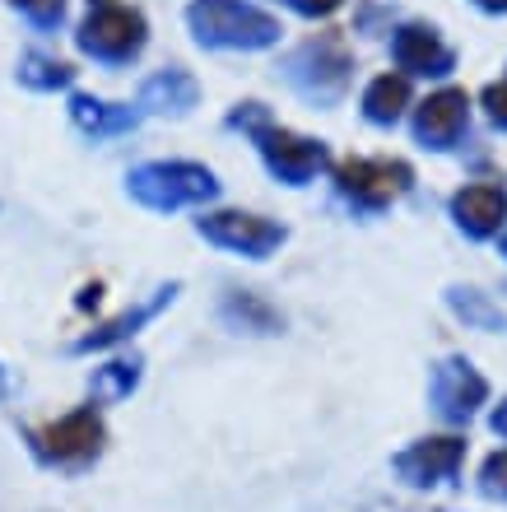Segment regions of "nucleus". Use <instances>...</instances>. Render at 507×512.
<instances>
[{"mask_svg":"<svg viewBox=\"0 0 507 512\" xmlns=\"http://www.w3.org/2000/svg\"><path fill=\"white\" fill-rule=\"evenodd\" d=\"M396 61H401V70H410V75H447L456 56L433 28L405 24L401 33H396Z\"/></svg>","mask_w":507,"mask_h":512,"instance_id":"4468645a","label":"nucleus"},{"mask_svg":"<svg viewBox=\"0 0 507 512\" xmlns=\"http://www.w3.org/2000/svg\"><path fill=\"white\" fill-rule=\"evenodd\" d=\"M80 47L98 61H131L145 47V19L121 0H89L80 28Z\"/></svg>","mask_w":507,"mask_h":512,"instance_id":"1a4fd4ad","label":"nucleus"},{"mask_svg":"<svg viewBox=\"0 0 507 512\" xmlns=\"http://www.w3.org/2000/svg\"><path fill=\"white\" fill-rule=\"evenodd\" d=\"M405 103H410V84H405L401 75H382V80H373L368 94H363V112H368V122H377V126L396 122L405 112Z\"/></svg>","mask_w":507,"mask_h":512,"instance_id":"aec40b11","label":"nucleus"},{"mask_svg":"<svg viewBox=\"0 0 507 512\" xmlns=\"http://www.w3.org/2000/svg\"><path fill=\"white\" fill-rule=\"evenodd\" d=\"M470 126V98L461 89H442L414 112V140L428 149H452Z\"/></svg>","mask_w":507,"mask_h":512,"instance_id":"9b49d317","label":"nucleus"},{"mask_svg":"<svg viewBox=\"0 0 507 512\" xmlns=\"http://www.w3.org/2000/svg\"><path fill=\"white\" fill-rule=\"evenodd\" d=\"M177 298V284H159L149 298H140V303H131V308L121 312V317H112V322H103V326H94L89 336H80L70 350L75 354H94V350H112V345H121V340H131L140 326H149L154 317H159L168 303Z\"/></svg>","mask_w":507,"mask_h":512,"instance_id":"ddd939ff","label":"nucleus"},{"mask_svg":"<svg viewBox=\"0 0 507 512\" xmlns=\"http://www.w3.org/2000/svg\"><path fill=\"white\" fill-rule=\"evenodd\" d=\"M10 5H19L38 28L61 24V14H66V0H10Z\"/></svg>","mask_w":507,"mask_h":512,"instance_id":"5701e85b","label":"nucleus"},{"mask_svg":"<svg viewBox=\"0 0 507 512\" xmlns=\"http://www.w3.org/2000/svg\"><path fill=\"white\" fill-rule=\"evenodd\" d=\"M75 80V70L66 66V61H52V56H38L28 52L24 61H19V84H28V89H66V84Z\"/></svg>","mask_w":507,"mask_h":512,"instance_id":"412c9836","label":"nucleus"},{"mask_svg":"<svg viewBox=\"0 0 507 512\" xmlns=\"http://www.w3.org/2000/svg\"><path fill=\"white\" fill-rule=\"evenodd\" d=\"M503 256H507V233H503Z\"/></svg>","mask_w":507,"mask_h":512,"instance_id":"c85d7f7f","label":"nucleus"},{"mask_svg":"<svg viewBox=\"0 0 507 512\" xmlns=\"http://www.w3.org/2000/svg\"><path fill=\"white\" fill-rule=\"evenodd\" d=\"M452 219L456 229L466 238H494L503 233V219H507V187L498 182H475V187H461L452 196Z\"/></svg>","mask_w":507,"mask_h":512,"instance_id":"f8f14e48","label":"nucleus"},{"mask_svg":"<svg viewBox=\"0 0 507 512\" xmlns=\"http://www.w3.org/2000/svg\"><path fill=\"white\" fill-rule=\"evenodd\" d=\"M447 308L470 326V331H507V312L480 289H447Z\"/></svg>","mask_w":507,"mask_h":512,"instance_id":"f3484780","label":"nucleus"},{"mask_svg":"<svg viewBox=\"0 0 507 512\" xmlns=\"http://www.w3.org/2000/svg\"><path fill=\"white\" fill-rule=\"evenodd\" d=\"M489 429H494L498 438H503V443H507V396L494 405V415H489Z\"/></svg>","mask_w":507,"mask_h":512,"instance_id":"393cba45","label":"nucleus"},{"mask_svg":"<svg viewBox=\"0 0 507 512\" xmlns=\"http://www.w3.org/2000/svg\"><path fill=\"white\" fill-rule=\"evenodd\" d=\"M126 191L145 210H159V215H173V210H187V205H201L219 196V182L205 163H140L131 177H126Z\"/></svg>","mask_w":507,"mask_h":512,"instance_id":"7ed1b4c3","label":"nucleus"},{"mask_svg":"<svg viewBox=\"0 0 507 512\" xmlns=\"http://www.w3.org/2000/svg\"><path fill=\"white\" fill-rule=\"evenodd\" d=\"M19 438H24L28 457L38 461L42 471H56V475L94 471L98 457L107 452V424L94 401L75 405L70 415L52 419V424H24Z\"/></svg>","mask_w":507,"mask_h":512,"instance_id":"f257e3e1","label":"nucleus"},{"mask_svg":"<svg viewBox=\"0 0 507 512\" xmlns=\"http://www.w3.org/2000/svg\"><path fill=\"white\" fill-rule=\"evenodd\" d=\"M228 126L252 135L256 149H261V159H266V168L280 177L284 187H307V182L331 163V154H326L321 140H307V135H294V131H284V126L266 122V112L256 108V103H247V108L233 112Z\"/></svg>","mask_w":507,"mask_h":512,"instance_id":"f03ea898","label":"nucleus"},{"mask_svg":"<svg viewBox=\"0 0 507 512\" xmlns=\"http://www.w3.org/2000/svg\"><path fill=\"white\" fill-rule=\"evenodd\" d=\"M484 108H489V117H494V122L507 131V75L498 84H489V89H484Z\"/></svg>","mask_w":507,"mask_h":512,"instance_id":"b1692460","label":"nucleus"},{"mask_svg":"<svg viewBox=\"0 0 507 512\" xmlns=\"http://www.w3.org/2000/svg\"><path fill=\"white\" fill-rule=\"evenodd\" d=\"M489 401V378L470 364L466 354H447L433 364L428 373V410L452 424V429H466L470 419L480 415V405Z\"/></svg>","mask_w":507,"mask_h":512,"instance_id":"39448f33","label":"nucleus"},{"mask_svg":"<svg viewBox=\"0 0 507 512\" xmlns=\"http://www.w3.org/2000/svg\"><path fill=\"white\" fill-rule=\"evenodd\" d=\"M335 187L354 210H387L414 187V168L405 159H345L335 168Z\"/></svg>","mask_w":507,"mask_h":512,"instance_id":"423d86ee","label":"nucleus"},{"mask_svg":"<svg viewBox=\"0 0 507 512\" xmlns=\"http://www.w3.org/2000/svg\"><path fill=\"white\" fill-rule=\"evenodd\" d=\"M70 117H75V126H80L84 135H94V140L121 135V131H131V126L140 122V112L135 108H117V103H103V98H94V94L70 98Z\"/></svg>","mask_w":507,"mask_h":512,"instance_id":"dca6fc26","label":"nucleus"},{"mask_svg":"<svg viewBox=\"0 0 507 512\" xmlns=\"http://www.w3.org/2000/svg\"><path fill=\"white\" fill-rule=\"evenodd\" d=\"M284 75H289V80H294L307 98L331 103V98H340V89H345V80H349L345 42H340V38H312V42H303V47L289 56Z\"/></svg>","mask_w":507,"mask_h":512,"instance_id":"9d476101","label":"nucleus"},{"mask_svg":"<svg viewBox=\"0 0 507 512\" xmlns=\"http://www.w3.org/2000/svg\"><path fill=\"white\" fill-rule=\"evenodd\" d=\"M191 28L210 47H270L280 38V24L247 0H196Z\"/></svg>","mask_w":507,"mask_h":512,"instance_id":"20e7f679","label":"nucleus"},{"mask_svg":"<svg viewBox=\"0 0 507 512\" xmlns=\"http://www.w3.org/2000/svg\"><path fill=\"white\" fill-rule=\"evenodd\" d=\"M484 10H507V0H480Z\"/></svg>","mask_w":507,"mask_h":512,"instance_id":"cd10ccee","label":"nucleus"},{"mask_svg":"<svg viewBox=\"0 0 507 512\" xmlns=\"http://www.w3.org/2000/svg\"><path fill=\"white\" fill-rule=\"evenodd\" d=\"M196 233H201L205 243L224 247V252H238L247 261H266L284 247L289 229L275 224L266 215H247V210H214V215H201L196 219Z\"/></svg>","mask_w":507,"mask_h":512,"instance_id":"6e6552de","label":"nucleus"},{"mask_svg":"<svg viewBox=\"0 0 507 512\" xmlns=\"http://www.w3.org/2000/svg\"><path fill=\"white\" fill-rule=\"evenodd\" d=\"M294 5H298L303 14H331L340 0H294Z\"/></svg>","mask_w":507,"mask_h":512,"instance_id":"a878e982","label":"nucleus"},{"mask_svg":"<svg viewBox=\"0 0 507 512\" xmlns=\"http://www.w3.org/2000/svg\"><path fill=\"white\" fill-rule=\"evenodd\" d=\"M466 466V438L461 433H428V438H414L410 447H401L391 457V471L396 480L410 489H442L452 485Z\"/></svg>","mask_w":507,"mask_h":512,"instance_id":"0eeeda50","label":"nucleus"},{"mask_svg":"<svg viewBox=\"0 0 507 512\" xmlns=\"http://www.w3.org/2000/svg\"><path fill=\"white\" fill-rule=\"evenodd\" d=\"M224 322L238 331H256V336H275L280 331V312L256 294H228L224 298Z\"/></svg>","mask_w":507,"mask_h":512,"instance_id":"6ab92c4d","label":"nucleus"},{"mask_svg":"<svg viewBox=\"0 0 507 512\" xmlns=\"http://www.w3.org/2000/svg\"><path fill=\"white\" fill-rule=\"evenodd\" d=\"M475 485H480V494L489 503H507V447H498V452H489L480 466V475H475Z\"/></svg>","mask_w":507,"mask_h":512,"instance_id":"4be33fe9","label":"nucleus"},{"mask_svg":"<svg viewBox=\"0 0 507 512\" xmlns=\"http://www.w3.org/2000/svg\"><path fill=\"white\" fill-rule=\"evenodd\" d=\"M140 378H145V359L140 354H117V359H107L89 373V396H94V405H117L140 387Z\"/></svg>","mask_w":507,"mask_h":512,"instance_id":"2eb2a0df","label":"nucleus"},{"mask_svg":"<svg viewBox=\"0 0 507 512\" xmlns=\"http://www.w3.org/2000/svg\"><path fill=\"white\" fill-rule=\"evenodd\" d=\"M145 108L154 112H187L196 103V80H191L187 70H163L154 80L145 84Z\"/></svg>","mask_w":507,"mask_h":512,"instance_id":"a211bd4d","label":"nucleus"},{"mask_svg":"<svg viewBox=\"0 0 507 512\" xmlns=\"http://www.w3.org/2000/svg\"><path fill=\"white\" fill-rule=\"evenodd\" d=\"M0 401H10V373H5V364H0Z\"/></svg>","mask_w":507,"mask_h":512,"instance_id":"bb28decb","label":"nucleus"}]
</instances>
